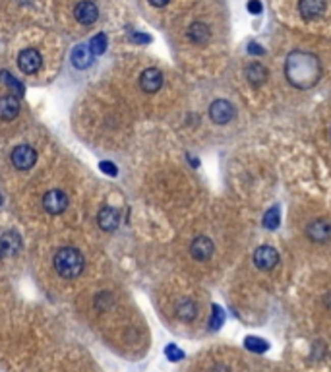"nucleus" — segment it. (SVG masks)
<instances>
[{"label":"nucleus","instance_id":"473e14b6","mask_svg":"<svg viewBox=\"0 0 331 372\" xmlns=\"http://www.w3.org/2000/svg\"><path fill=\"white\" fill-rule=\"evenodd\" d=\"M0 204H2V196H0Z\"/></svg>","mask_w":331,"mask_h":372},{"label":"nucleus","instance_id":"dca6fc26","mask_svg":"<svg viewBox=\"0 0 331 372\" xmlns=\"http://www.w3.org/2000/svg\"><path fill=\"white\" fill-rule=\"evenodd\" d=\"M0 248H2V256H14L21 248V238L14 231H8L0 236Z\"/></svg>","mask_w":331,"mask_h":372},{"label":"nucleus","instance_id":"39448f33","mask_svg":"<svg viewBox=\"0 0 331 372\" xmlns=\"http://www.w3.org/2000/svg\"><path fill=\"white\" fill-rule=\"evenodd\" d=\"M234 115H236L234 107L229 101H225V99H217V101H213L209 105V118L213 120L215 124H221V126L229 124L234 118Z\"/></svg>","mask_w":331,"mask_h":372},{"label":"nucleus","instance_id":"f03ea898","mask_svg":"<svg viewBox=\"0 0 331 372\" xmlns=\"http://www.w3.org/2000/svg\"><path fill=\"white\" fill-rule=\"evenodd\" d=\"M52 262H54L57 274L60 277H64V279L78 277L84 272V265H86V260H84L81 252H79L78 248H74V246H64V248L57 250Z\"/></svg>","mask_w":331,"mask_h":372},{"label":"nucleus","instance_id":"a211bd4d","mask_svg":"<svg viewBox=\"0 0 331 372\" xmlns=\"http://www.w3.org/2000/svg\"><path fill=\"white\" fill-rule=\"evenodd\" d=\"M176 316L182 322H192L198 316V304L192 299H180L178 304H176Z\"/></svg>","mask_w":331,"mask_h":372},{"label":"nucleus","instance_id":"a878e982","mask_svg":"<svg viewBox=\"0 0 331 372\" xmlns=\"http://www.w3.org/2000/svg\"><path fill=\"white\" fill-rule=\"evenodd\" d=\"M99 169H101L103 173H107V175H111V176H117V175H118L117 165H113V163H107V161H101V163H99Z\"/></svg>","mask_w":331,"mask_h":372},{"label":"nucleus","instance_id":"2f4dec72","mask_svg":"<svg viewBox=\"0 0 331 372\" xmlns=\"http://www.w3.org/2000/svg\"><path fill=\"white\" fill-rule=\"evenodd\" d=\"M0 258H2V248H0Z\"/></svg>","mask_w":331,"mask_h":372},{"label":"nucleus","instance_id":"1a4fd4ad","mask_svg":"<svg viewBox=\"0 0 331 372\" xmlns=\"http://www.w3.org/2000/svg\"><path fill=\"white\" fill-rule=\"evenodd\" d=\"M41 55L35 49H23L18 57V66L23 74H35L41 68Z\"/></svg>","mask_w":331,"mask_h":372},{"label":"nucleus","instance_id":"393cba45","mask_svg":"<svg viewBox=\"0 0 331 372\" xmlns=\"http://www.w3.org/2000/svg\"><path fill=\"white\" fill-rule=\"evenodd\" d=\"M165 353L167 357H169V361H180L182 357H184V353H182V349H178L176 345H167L165 347Z\"/></svg>","mask_w":331,"mask_h":372},{"label":"nucleus","instance_id":"cd10ccee","mask_svg":"<svg viewBox=\"0 0 331 372\" xmlns=\"http://www.w3.org/2000/svg\"><path fill=\"white\" fill-rule=\"evenodd\" d=\"M132 39L137 41V43H149V41H151V37H149V35H142V33H140V35H134Z\"/></svg>","mask_w":331,"mask_h":372},{"label":"nucleus","instance_id":"aec40b11","mask_svg":"<svg viewBox=\"0 0 331 372\" xmlns=\"http://www.w3.org/2000/svg\"><path fill=\"white\" fill-rule=\"evenodd\" d=\"M279 223H281V209H279V206H273L263 216V227L269 229V231H275L279 227Z\"/></svg>","mask_w":331,"mask_h":372},{"label":"nucleus","instance_id":"b1692460","mask_svg":"<svg viewBox=\"0 0 331 372\" xmlns=\"http://www.w3.org/2000/svg\"><path fill=\"white\" fill-rule=\"evenodd\" d=\"M0 76H2V79H4V84H6V86H10L12 89H14V91H18V93H23V91H25V88H23V86H21L20 82H18V79H14L12 78V74L10 72H6V70H2V72H0Z\"/></svg>","mask_w":331,"mask_h":372},{"label":"nucleus","instance_id":"4468645a","mask_svg":"<svg viewBox=\"0 0 331 372\" xmlns=\"http://www.w3.org/2000/svg\"><path fill=\"white\" fill-rule=\"evenodd\" d=\"M20 113V103L14 95L0 97V118L2 120H14Z\"/></svg>","mask_w":331,"mask_h":372},{"label":"nucleus","instance_id":"ddd939ff","mask_svg":"<svg viewBox=\"0 0 331 372\" xmlns=\"http://www.w3.org/2000/svg\"><path fill=\"white\" fill-rule=\"evenodd\" d=\"M97 221H99V227L103 229V231H115L118 227V223H120V216H118V211L115 209V207L111 206H105L101 207V211H99L97 216Z\"/></svg>","mask_w":331,"mask_h":372},{"label":"nucleus","instance_id":"5701e85b","mask_svg":"<svg viewBox=\"0 0 331 372\" xmlns=\"http://www.w3.org/2000/svg\"><path fill=\"white\" fill-rule=\"evenodd\" d=\"M225 322V312L221 306H217L213 304L211 306V318H209V326H211V330H219Z\"/></svg>","mask_w":331,"mask_h":372},{"label":"nucleus","instance_id":"f3484780","mask_svg":"<svg viewBox=\"0 0 331 372\" xmlns=\"http://www.w3.org/2000/svg\"><path fill=\"white\" fill-rule=\"evenodd\" d=\"M211 37V31L205 25L204 21H194L190 28H188V39L196 43V45H204L207 43V39Z\"/></svg>","mask_w":331,"mask_h":372},{"label":"nucleus","instance_id":"c756f323","mask_svg":"<svg viewBox=\"0 0 331 372\" xmlns=\"http://www.w3.org/2000/svg\"><path fill=\"white\" fill-rule=\"evenodd\" d=\"M153 6H157V8H161V6H167L169 4V0H149Z\"/></svg>","mask_w":331,"mask_h":372},{"label":"nucleus","instance_id":"4be33fe9","mask_svg":"<svg viewBox=\"0 0 331 372\" xmlns=\"http://www.w3.org/2000/svg\"><path fill=\"white\" fill-rule=\"evenodd\" d=\"M89 49L93 55H103L107 50V35L105 33H97L93 39L89 41Z\"/></svg>","mask_w":331,"mask_h":372},{"label":"nucleus","instance_id":"f257e3e1","mask_svg":"<svg viewBox=\"0 0 331 372\" xmlns=\"http://www.w3.org/2000/svg\"><path fill=\"white\" fill-rule=\"evenodd\" d=\"M321 76L320 59L308 50H292L285 60V78L296 89H312Z\"/></svg>","mask_w":331,"mask_h":372},{"label":"nucleus","instance_id":"7ed1b4c3","mask_svg":"<svg viewBox=\"0 0 331 372\" xmlns=\"http://www.w3.org/2000/svg\"><path fill=\"white\" fill-rule=\"evenodd\" d=\"M306 236L316 245H323L331 241V221L329 219H314L306 225Z\"/></svg>","mask_w":331,"mask_h":372},{"label":"nucleus","instance_id":"423d86ee","mask_svg":"<svg viewBox=\"0 0 331 372\" xmlns=\"http://www.w3.org/2000/svg\"><path fill=\"white\" fill-rule=\"evenodd\" d=\"M37 161V151L31 146H18L14 151H12V165L20 171H27L31 167L35 165Z\"/></svg>","mask_w":331,"mask_h":372},{"label":"nucleus","instance_id":"412c9836","mask_svg":"<svg viewBox=\"0 0 331 372\" xmlns=\"http://www.w3.org/2000/svg\"><path fill=\"white\" fill-rule=\"evenodd\" d=\"M244 345H246V349L252 353H258V355H263V353H267L269 349V343L262 339V337H254V335H248L246 339H244Z\"/></svg>","mask_w":331,"mask_h":372},{"label":"nucleus","instance_id":"9b49d317","mask_svg":"<svg viewBox=\"0 0 331 372\" xmlns=\"http://www.w3.org/2000/svg\"><path fill=\"white\" fill-rule=\"evenodd\" d=\"M74 14H76V20H78L81 25H91V23H95V21H97L99 10L93 2L84 0V2H79L78 6H76Z\"/></svg>","mask_w":331,"mask_h":372},{"label":"nucleus","instance_id":"20e7f679","mask_svg":"<svg viewBox=\"0 0 331 372\" xmlns=\"http://www.w3.org/2000/svg\"><path fill=\"white\" fill-rule=\"evenodd\" d=\"M254 264L262 272H269L279 264V252L269 245H262L254 252Z\"/></svg>","mask_w":331,"mask_h":372},{"label":"nucleus","instance_id":"0eeeda50","mask_svg":"<svg viewBox=\"0 0 331 372\" xmlns=\"http://www.w3.org/2000/svg\"><path fill=\"white\" fill-rule=\"evenodd\" d=\"M43 207L52 216H59L68 207V196L62 190H49L43 196Z\"/></svg>","mask_w":331,"mask_h":372},{"label":"nucleus","instance_id":"6e6552de","mask_svg":"<svg viewBox=\"0 0 331 372\" xmlns=\"http://www.w3.org/2000/svg\"><path fill=\"white\" fill-rule=\"evenodd\" d=\"M190 254L198 262H207L213 256V241L205 235L196 236L190 245Z\"/></svg>","mask_w":331,"mask_h":372},{"label":"nucleus","instance_id":"7c9ffc66","mask_svg":"<svg viewBox=\"0 0 331 372\" xmlns=\"http://www.w3.org/2000/svg\"><path fill=\"white\" fill-rule=\"evenodd\" d=\"M250 52H258V55H262L263 49H260V45H250Z\"/></svg>","mask_w":331,"mask_h":372},{"label":"nucleus","instance_id":"bb28decb","mask_svg":"<svg viewBox=\"0 0 331 372\" xmlns=\"http://www.w3.org/2000/svg\"><path fill=\"white\" fill-rule=\"evenodd\" d=\"M262 2H260V0H250V2H248V12H250V14H262Z\"/></svg>","mask_w":331,"mask_h":372},{"label":"nucleus","instance_id":"9d476101","mask_svg":"<svg viewBox=\"0 0 331 372\" xmlns=\"http://www.w3.org/2000/svg\"><path fill=\"white\" fill-rule=\"evenodd\" d=\"M140 86L146 93H155L163 86V74L157 68H147L140 76Z\"/></svg>","mask_w":331,"mask_h":372},{"label":"nucleus","instance_id":"6ab92c4d","mask_svg":"<svg viewBox=\"0 0 331 372\" xmlns=\"http://www.w3.org/2000/svg\"><path fill=\"white\" fill-rule=\"evenodd\" d=\"M246 78L248 82L252 84V86H262L263 82L267 79V68L263 66L262 62H250L248 66H246Z\"/></svg>","mask_w":331,"mask_h":372},{"label":"nucleus","instance_id":"c85d7f7f","mask_svg":"<svg viewBox=\"0 0 331 372\" xmlns=\"http://www.w3.org/2000/svg\"><path fill=\"white\" fill-rule=\"evenodd\" d=\"M211 372H231V368L225 366V364H217V366H213V370Z\"/></svg>","mask_w":331,"mask_h":372},{"label":"nucleus","instance_id":"2eb2a0df","mask_svg":"<svg viewBox=\"0 0 331 372\" xmlns=\"http://www.w3.org/2000/svg\"><path fill=\"white\" fill-rule=\"evenodd\" d=\"M91 62H93V52L89 49L88 45H78V47H74L72 50V64L76 66V68L84 70L91 66Z\"/></svg>","mask_w":331,"mask_h":372},{"label":"nucleus","instance_id":"f8f14e48","mask_svg":"<svg viewBox=\"0 0 331 372\" xmlns=\"http://www.w3.org/2000/svg\"><path fill=\"white\" fill-rule=\"evenodd\" d=\"M325 0H298V12L304 20H314L325 12Z\"/></svg>","mask_w":331,"mask_h":372}]
</instances>
